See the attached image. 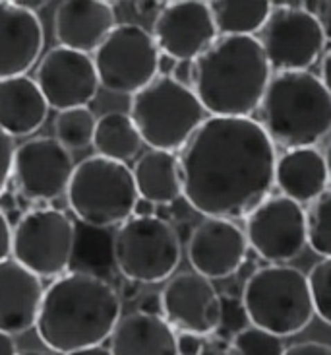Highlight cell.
I'll use <instances>...</instances> for the list:
<instances>
[{"label":"cell","instance_id":"1","mask_svg":"<svg viewBox=\"0 0 331 355\" xmlns=\"http://www.w3.org/2000/svg\"><path fill=\"white\" fill-rule=\"evenodd\" d=\"M179 164L182 196L206 218L247 220L275 187V144L254 119L208 116Z\"/></svg>","mask_w":331,"mask_h":355},{"label":"cell","instance_id":"2","mask_svg":"<svg viewBox=\"0 0 331 355\" xmlns=\"http://www.w3.org/2000/svg\"><path fill=\"white\" fill-rule=\"evenodd\" d=\"M120 317L123 301L116 289L93 272L76 270L45 289L35 330L48 349L66 355L101 346Z\"/></svg>","mask_w":331,"mask_h":355},{"label":"cell","instance_id":"3","mask_svg":"<svg viewBox=\"0 0 331 355\" xmlns=\"http://www.w3.org/2000/svg\"><path fill=\"white\" fill-rule=\"evenodd\" d=\"M271 80L258 37H219L194 60V94L211 116L252 119Z\"/></svg>","mask_w":331,"mask_h":355},{"label":"cell","instance_id":"4","mask_svg":"<svg viewBox=\"0 0 331 355\" xmlns=\"http://www.w3.org/2000/svg\"><path fill=\"white\" fill-rule=\"evenodd\" d=\"M274 144L287 150L316 148L331 132V96L310 72H283L269 80L260 105Z\"/></svg>","mask_w":331,"mask_h":355},{"label":"cell","instance_id":"5","mask_svg":"<svg viewBox=\"0 0 331 355\" xmlns=\"http://www.w3.org/2000/svg\"><path fill=\"white\" fill-rule=\"evenodd\" d=\"M242 303L252 327L279 338L303 332L316 315L306 274L287 264L254 270L242 288Z\"/></svg>","mask_w":331,"mask_h":355},{"label":"cell","instance_id":"6","mask_svg":"<svg viewBox=\"0 0 331 355\" xmlns=\"http://www.w3.org/2000/svg\"><path fill=\"white\" fill-rule=\"evenodd\" d=\"M130 119L152 150L179 152L206 121V109L192 87L157 76L130 99Z\"/></svg>","mask_w":331,"mask_h":355},{"label":"cell","instance_id":"7","mask_svg":"<svg viewBox=\"0 0 331 355\" xmlns=\"http://www.w3.org/2000/svg\"><path fill=\"white\" fill-rule=\"evenodd\" d=\"M66 198L82 223L107 230L130 220L140 196L128 165L95 154L74 167Z\"/></svg>","mask_w":331,"mask_h":355},{"label":"cell","instance_id":"8","mask_svg":"<svg viewBox=\"0 0 331 355\" xmlns=\"http://www.w3.org/2000/svg\"><path fill=\"white\" fill-rule=\"evenodd\" d=\"M114 266L136 284H159L179 268L182 245L177 230L161 216H132L114 233Z\"/></svg>","mask_w":331,"mask_h":355},{"label":"cell","instance_id":"9","mask_svg":"<svg viewBox=\"0 0 331 355\" xmlns=\"http://www.w3.org/2000/svg\"><path fill=\"white\" fill-rule=\"evenodd\" d=\"M76 245V223L57 208L29 210L12 230V259L41 279L64 276Z\"/></svg>","mask_w":331,"mask_h":355},{"label":"cell","instance_id":"10","mask_svg":"<svg viewBox=\"0 0 331 355\" xmlns=\"http://www.w3.org/2000/svg\"><path fill=\"white\" fill-rule=\"evenodd\" d=\"M161 53L153 35L138 24H116L93 53L99 86L134 96L159 76Z\"/></svg>","mask_w":331,"mask_h":355},{"label":"cell","instance_id":"11","mask_svg":"<svg viewBox=\"0 0 331 355\" xmlns=\"http://www.w3.org/2000/svg\"><path fill=\"white\" fill-rule=\"evenodd\" d=\"M269 68L277 74L306 72L322 55L325 45L320 18L298 6H281L271 12L260 31Z\"/></svg>","mask_w":331,"mask_h":355},{"label":"cell","instance_id":"12","mask_svg":"<svg viewBox=\"0 0 331 355\" xmlns=\"http://www.w3.org/2000/svg\"><path fill=\"white\" fill-rule=\"evenodd\" d=\"M244 235L256 254L271 264H287L308 245L306 211L285 196H269L247 218Z\"/></svg>","mask_w":331,"mask_h":355},{"label":"cell","instance_id":"13","mask_svg":"<svg viewBox=\"0 0 331 355\" xmlns=\"http://www.w3.org/2000/svg\"><path fill=\"white\" fill-rule=\"evenodd\" d=\"M74 167L70 150L57 138L39 136L16 148L12 179L28 200H57L66 194Z\"/></svg>","mask_w":331,"mask_h":355},{"label":"cell","instance_id":"14","mask_svg":"<svg viewBox=\"0 0 331 355\" xmlns=\"http://www.w3.org/2000/svg\"><path fill=\"white\" fill-rule=\"evenodd\" d=\"M35 84L47 101L48 109L66 111L87 107L99 89V78L93 57L66 47H55L39 62Z\"/></svg>","mask_w":331,"mask_h":355},{"label":"cell","instance_id":"15","mask_svg":"<svg viewBox=\"0 0 331 355\" xmlns=\"http://www.w3.org/2000/svg\"><path fill=\"white\" fill-rule=\"evenodd\" d=\"M152 35L165 57L196 60L217 41L219 33L209 2L179 0L163 6L153 21Z\"/></svg>","mask_w":331,"mask_h":355},{"label":"cell","instance_id":"16","mask_svg":"<svg viewBox=\"0 0 331 355\" xmlns=\"http://www.w3.org/2000/svg\"><path fill=\"white\" fill-rule=\"evenodd\" d=\"M161 315L179 332L213 336L221 318V295L211 279L196 272H182L170 279L159 295Z\"/></svg>","mask_w":331,"mask_h":355},{"label":"cell","instance_id":"17","mask_svg":"<svg viewBox=\"0 0 331 355\" xmlns=\"http://www.w3.org/2000/svg\"><path fill=\"white\" fill-rule=\"evenodd\" d=\"M186 252L196 274L208 279H223L244 264L248 241L235 221L206 218L190 233Z\"/></svg>","mask_w":331,"mask_h":355},{"label":"cell","instance_id":"18","mask_svg":"<svg viewBox=\"0 0 331 355\" xmlns=\"http://www.w3.org/2000/svg\"><path fill=\"white\" fill-rule=\"evenodd\" d=\"M45 47V31L37 14L0 0V80L26 76Z\"/></svg>","mask_w":331,"mask_h":355},{"label":"cell","instance_id":"19","mask_svg":"<svg viewBox=\"0 0 331 355\" xmlns=\"http://www.w3.org/2000/svg\"><path fill=\"white\" fill-rule=\"evenodd\" d=\"M43 282L14 259L0 262V332L18 336L35 328Z\"/></svg>","mask_w":331,"mask_h":355},{"label":"cell","instance_id":"20","mask_svg":"<svg viewBox=\"0 0 331 355\" xmlns=\"http://www.w3.org/2000/svg\"><path fill=\"white\" fill-rule=\"evenodd\" d=\"M116 26L114 10L105 0H64L55 12V35L60 47L95 53Z\"/></svg>","mask_w":331,"mask_h":355},{"label":"cell","instance_id":"21","mask_svg":"<svg viewBox=\"0 0 331 355\" xmlns=\"http://www.w3.org/2000/svg\"><path fill=\"white\" fill-rule=\"evenodd\" d=\"M109 349L113 355H179L177 330L159 313L140 309L120 317Z\"/></svg>","mask_w":331,"mask_h":355},{"label":"cell","instance_id":"22","mask_svg":"<svg viewBox=\"0 0 331 355\" xmlns=\"http://www.w3.org/2000/svg\"><path fill=\"white\" fill-rule=\"evenodd\" d=\"M275 184L285 198L301 206L312 204L330 184L325 155L318 148L287 150L275 164Z\"/></svg>","mask_w":331,"mask_h":355},{"label":"cell","instance_id":"23","mask_svg":"<svg viewBox=\"0 0 331 355\" xmlns=\"http://www.w3.org/2000/svg\"><path fill=\"white\" fill-rule=\"evenodd\" d=\"M48 105L35 78L14 76L0 80V130L24 138L45 125Z\"/></svg>","mask_w":331,"mask_h":355},{"label":"cell","instance_id":"24","mask_svg":"<svg viewBox=\"0 0 331 355\" xmlns=\"http://www.w3.org/2000/svg\"><path fill=\"white\" fill-rule=\"evenodd\" d=\"M138 196L155 206H167L182 196L179 155L163 150H147L132 169Z\"/></svg>","mask_w":331,"mask_h":355},{"label":"cell","instance_id":"25","mask_svg":"<svg viewBox=\"0 0 331 355\" xmlns=\"http://www.w3.org/2000/svg\"><path fill=\"white\" fill-rule=\"evenodd\" d=\"M91 144L97 155L126 164L140 154L143 140L128 113L113 111L97 119Z\"/></svg>","mask_w":331,"mask_h":355},{"label":"cell","instance_id":"26","mask_svg":"<svg viewBox=\"0 0 331 355\" xmlns=\"http://www.w3.org/2000/svg\"><path fill=\"white\" fill-rule=\"evenodd\" d=\"M209 10L221 37H256L274 12L267 0H213Z\"/></svg>","mask_w":331,"mask_h":355},{"label":"cell","instance_id":"27","mask_svg":"<svg viewBox=\"0 0 331 355\" xmlns=\"http://www.w3.org/2000/svg\"><path fill=\"white\" fill-rule=\"evenodd\" d=\"M95 125L97 119L89 107L66 109L55 119V138L66 150H84L93 140Z\"/></svg>","mask_w":331,"mask_h":355},{"label":"cell","instance_id":"28","mask_svg":"<svg viewBox=\"0 0 331 355\" xmlns=\"http://www.w3.org/2000/svg\"><path fill=\"white\" fill-rule=\"evenodd\" d=\"M306 239L314 252L323 259H331V189L308 204Z\"/></svg>","mask_w":331,"mask_h":355},{"label":"cell","instance_id":"29","mask_svg":"<svg viewBox=\"0 0 331 355\" xmlns=\"http://www.w3.org/2000/svg\"><path fill=\"white\" fill-rule=\"evenodd\" d=\"M240 355H285L283 338L275 336L271 332H265L262 328L250 327L238 332L231 340Z\"/></svg>","mask_w":331,"mask_h":355},{"label":"cell","instance_id":"30","mask_svg":"<svg viewBox=\"0 0 331 355\" xmlns=\"http://www.w3.org/2000/svg\"><path fill=\"white\" fill-rule=\"evenodd\" d=\"M306 278L312 293L314 313L331 327V259L314 264Z\"/></svg>","mask_w":331,"mask_h":355},{"label":"cell","instance_id":"31","mask_svg":"<svg viewBox=\"0 0 331 355\" xmlns=\"http://www.w3.org/2000/svg\"><path fill=\"white\" fill-rule=\"evenodd\" d=\"M250 327V318H248L247 309L242 303V297L235 295H221V318H219V328L215 334L225 340H233L238 332H242L244 328Z\"/></svg>","mask_w":331,"mask_h":355},{"label":"cell","instance_id":"32","mask_svg":"<svg viewBox=\"0 0 331 355\" xmlns=\"http://www.w3.org/2000/svg\"><path fill=\"white\" fill-rule=\"evenodd\" d=\"M16 144L14 138L0 130V194L4 192L6 184L12 179V164H14Z\"/></svg>","mask_w":331,"mask_h":355},{"label":"cell","instance_id":"33","mask_svg":"<svg viewBox=\"0 0 331 355\" xmlns=\"http://www.w3.org/2000/svg\"><path fill=\"white\" fill-rule=\"evenodd\" d=\"M198 355H240L238 349L233 346L231 340H225V338H209L204 342V346L199 349Z\"/></svg>","mask_w":331,"mask_h":355},{"label":"cell","instance_id":"34","mask_svg":"<svg viewBox=\"0 0 331 355\" xmlns=\"http://www.w3.org/2000/svg\"><path fill=\"white\" fill-rule=\"evenodd\" d=\"M285 355H331V346L322 342H303L287 347Z\"/></svg>","mask_w":331,"mask_h":355},{"label":"cell","instance_id":"35","mask_svg":"<svg viewBox=\"0 0 331 355\" xmlns=\"http://www.w3.org/2000/svg\"><path fill=\"white\" fill-rule=\"evenodd\" d=\"M170 78L175 82H179L180 86H194V60H177L172 67V72H170Z\"/></svg>","mask_w":331,"mask_h":355},{"label":"cell","instance_id":"36","mask_svg":"<svg viewBox=\"0 0 331 355\" xmlns=\"http://www.w3.org/2000/svg\"><path fill=\"white\" fill-rule=\"evenodd\" d=\"M12 254V225L6 214L0 210V262L10 259Z\"/></svg>","mask_w":331,"mask_h":355},{"label":"cell","instance_id":"37","mask_svg":"<svg viewBox=\"0 0 331 355\" xmlns=\"http://www.w3.org/2000/svg\"><path fill=\"white\" fill-rule=\"evenodd\" d=\"M204 346V340L194 334H186L180 332L177 334V347H179V355H198L199 349Z\"/></svg>","mask_w":331,"mask_h":355},{"label":"cell","instance_id":"38","mask_svg":"<svg viewBox=\"0 0 331 355\" xmlns=\"http://www.w3.org/2000/svg\"><path fill=\"white\" fill-rule=\"evenodd\" d=\"M18 354V346L14 336H8L4 332H0V355H16Z\"/></svg>","mask_w":331,"mask_h":355},{"label":"cell","instance_id":"39","mask_svg":"<svg viewBox=\"0 0 331 355\" xmlns=\"http://www.w3.org/2000/svg\"><path fill=\"white\" fill-rule=\"evenodd\" d=\"M320 24H322L323 35H325V39H330L331 41V2H323L322 16H320Z\"/></svg>","mask_w":331,"mask_h":355},{"label":"cell","instance_id":"40","mask_svg":"<svg viewBox=\"0 0 331 355\" xmlns=\"http://www.w3.org/2000/svg\"><path fill=\"white\" fill-rule=\"evenodd\" d=\"M134 216H140V218L155 216V204L143 200V198H138V202H136V208H134Z\"/></svg>","mask_w":331,"mask_h":355},{"label":"cell","instance_id":"41","mask_svg":"<svg viewBox=\"0 0 331 355\" xmlns=\"http://www.w3.org/2000/svg\"><path fill=\"white\" fill-rule=\"evenodd\" d=\"M322 84L325 86V89L330 92V96H331V51L325 55V58H323V62H322Z\"/></svg>","mask_w":331,"mask_h":355},{"label":"cell","instance_id":"42","mask_svg":"<svg viewBox=\"0 0 331 355\" xmlns=\"http://www.w3.org/2000/svg\"><path fill=\"white\" fill-rule=\"evenodd\" d=\"M14 4L16 6H19V8H24V10H28V12H37L39 8H43L47 2H43V0H14Z\"/></svg>","mask_w":331,"mask_h":355},{"label":"cell","instance_id":"43","mask_svg":"<svg viewBox=\"0 0 331 355\" xmlns=\"http://www.w3.org/2000/svg\"><path fill=\"white\" fill-rule=\"evenodd\" d=\"M66 355H113L109 347L103 346H93V347H84V349H78V352H70Z\"/></svg>","mask_w":331,"mask_h":355},{"label":"cell","instance_id":"44","mask_svg":"<svg viewBox=\"0 0 331 355\" xmlns=\"http://www.w3.org/2000/svg\"><path fill=\"white\" fill-rule=\"evenodd\" d=\"M16 355H51L47 352H41V349H24V352H18Z\"/></svg>","mask_w":331,"mask_h":355},{"label":"cell","instance_id":"45","mask_svg":"<svg viewBox=\"0 0 331 355\" xmlns=\"http://www.w3.org/2000/svg\"><path fill=\"white\" fill-rule=\"evenodd\" d=\"M325 162H328V169H330V181H331V142L328 146V152H325Z\"/></svg>","mask_w":331,"mask_h":355}]
</instances>
